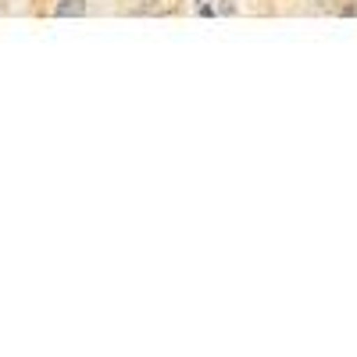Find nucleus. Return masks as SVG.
I'll return each mask as SVG.
<instances>
[{
	"label": "nucleus",
	"mask_w": 357,
	"mask_h": 357,
	"mask_svg": "<svg viewBox=\"0 0 357 357\" xmlns=\"http://www.w3.org/2000/svg\"><path fill=\"white\" fill-rule=\"evenodd\" d=\"M54 15L57 18H82L86 15V0H57Z\"/></svg>",
	"instance_id": "1"
},
{
	"label": "nucleus",
	"mask_w": 357,
	"mask_h": 357,
	"mask_svg": "<svg viewBox=\"0 0 357 357\" xmlns=\"http://www.w3.org/2000/svg\"><path fill=\"white\" fill-rule=\"evenodd\" d=\"M200 4H207V0H200Z\"/></svg>",
	"instance_id": "2"
}]
</instances>
